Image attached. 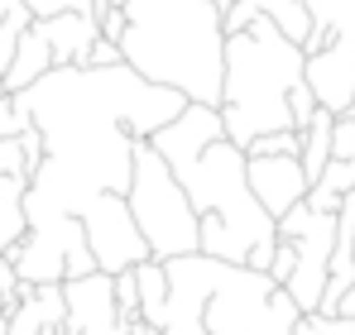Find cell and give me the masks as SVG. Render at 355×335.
Returning a JSON list of instances; mask_svg holds the SVG:
<instances>
[{"instance_id": "cell-1", "label": "cell", "mask_w": 355, "mask_h": 335, "mask_svg": "<svg viewBox=\"0 0 355 335\" xmlns=\"http://www.w3.org/2000/svg\"><path fill=\"white\" fill-rule=\"evenodd\" d=\"M44 139L24 192V225L82 216L96 197H125L135 144L182 115V96L120 67H53L15 96Z\"/></svg>"}, {"instance_id": "cell-2", "label": "cell", "mask_w": 355, "mask_h": 335, "mask_svg": "<svg viewBox=\"0 0 355 335\" xmlns=\"http://www.w3.org/2000/svg\"><path fill=\"white\" fill-rule=\"evenodd\" d=\"M125 15L120 57L154 87H168L192 106H221L226 29L211 0H111Z\"/></svg>"}, {"instance_id": "cell-3", "label": "cell", "mask_w": 355, "mask_h": 335, "mask_svg": "<svg viewBox=\"0 0 355 335\" xmlns=\"http://www.w3.org/2000/svg\"><path fill=\"white\" fill-rule=\"evenodd\" d=\"M302 82V48L288 44L264 15L226 34V53H221V129L236 149H250L264 134H284L293 129V91ZM297 134V129H293Z\"/></svg>"}, {"instance_id": "cell-4", "label": "cell", "mask_w": 355, "mask_h": 335, "mask_svg": "<svg viewBox=\"0 0 355 335\" xmlns=\"http://www.w3.org/2000/svg\"><path fill=\"white\" fill-rule=\"evenodd\" d=\"M173 177L182 182L187 206L197 216V254L269 273L279 235L245 182V149H236L231 139H216L197 163H187Z\"/></svg>"}, {"instance_id": "cell-5", "label": "cell", "mask_w": 355, "mask_h": 335, "mask_svg": "<svg viewBox=\"0 0 355 335\" xmlns=\"http://www.w3.org/2000/svg\"><path fill=\"white\" fill-rule=\"evenodd\" d=\"M125 206L135 216L139 239L149 244V259L168 264V259H182V254H197V216L187 206V192L173 177V168L149 149V139L135 144Z\"/></svg>"}, {"instance_id": "cell-6", "label": "cell", "mask_w": 355, "mask_h": 335, "mask_svg": "<svg viewBox=\"0 0 355 335\" xmlns=\"http://www.w3.org/2000/svg\"><path fill=\"white\" fill-rule=\"evenodd\" d=\"M5 259H10L15 278L24 282V287H62V282H72V278H92L96 273L87 235H82V221H72V216L29 225L24 239Z\"/></svg>"}, {"instance_id": "cell-7", "label": "cell", "mask_w": 355, "mask_h": 335, "mask_svg": "<svg viewBox=\"0 0 355 335\" xmlns=\"http://www.w3.org/2000/svg\"><path fill=\"white\" fill-rule=\"evenodd\" d=\"M274 235L288 239L297 254L293 278L284 282V292L293 297V307L302 316H312L322 307L327 292V269H331V244H336V216H317L307 206H293L284 221H274Z\"/></svg>"}, {"instance_id": "cell-8", "label": "cell", "mask_w": 355, "mask_h": 335, "mask_svg": "<svg viewBox=\"0 0 355 335\" xmlns=\"http://www.w3.org/2000/svg\"><path fill=\"white\" fill-rule=\"evenodd\" d=\"M82 235H87V249H92V264H96V273H106V278H120V273H130L135 264H144L149 259V244L139 239V230H135V216H130V206H125V197H96L82 216Z\"/></svg>"}, {"instance_id": "cell-9", "label": "cell", "mask_w": 355, "mask_h": 335, "mask_svg": "<svg viewBox=\"0 0 355 335\" xmlns=\"http://www.w3.org/2000/svg\"><path fill=\"white\" fill-rule=\"evenodd\" d=\"M164 273H168V302H164L159 335H207L202 331V311H207V297L216 287L221 264L202 259V254H182V259L164 264Z\"/></svg>"}, {"instance_id": "cell-10", "label": "cell", "mask_w": 355, "mask_h": 335, "mask_svg": "<svg viewBox=\"0 0 355 335\" xmlns=\"http://www.w3.org/2000/svg\"><path fill=\"white\" fill-rule=\"evenodd\" d=\"M216 139H226V129H221V115L211 111V106H182V115L178 120H168L154 139H149V149L164 159V163L173 168V172H182L187 163H197Z\"/></svg>"}, {"instance_id": "cell-11", "label": "cell", "mask_w": 355, "mask_h": 335, "mask_svg": "<svg viewBox=\"0 0 355 335\" xmlns=\"http://www.w3.org/2000/svg\"><path fill=\"white\" fill-rule=\"evenodd\" d=\"M245 182L269 221H284L293 206L307 201V177L297 159H245Z\"/></svg>"}, {"instance_id": "cell-12", "label": "cell", "mask_w": 355, "mask_h": 335, "mask_svg": "<svg viewBox=\"0 0 355 335\" xmlns=\"http://www.w3.org/2000/svg\"><path fill=\"white\" fill-rule=\"evenodd\" d=\"M29 29L44 39L53 67H82L87 53H92V44L101 39L92 15H44V19H29Z\"/></svg>"}, {"instance_id": "cell-13", "label": "cell", "mask_w": 355, "mask_h": 335, "mask_svg": "<svg viewBox=\"0 0 355 335\" xmlns=\"http://www.w3.org/2000/svg\"><path fill=\"white\" fill-rule=\"evenodd\" d=\"M331 125H336V115H331V111H312L307 129H302V154H297V168H302L307 187L322 177V168L331 163Z\"/></svg>"}, {"instance_id": "cell-14", "label": "cell", "mask_w": 355, "mask_h": 335, "mask_svg": "<svg viewBox=\"0 0 355 335\" xmlns=\"http://www.w3.org/2000/svg\"><path fill=\"white\" fill-rule=\"evenodd\" d=\"M130 273H135V292H139V321L159 331L164 302H168V273H164V264H159V259H144V264H135Z\"/></svg>"}, {"instance_id": "cell-15", "label": "cell", "mask_w": 355, "mask_h": 335, "mask_svg": "<svg viewBox=\"0 0 355 335\" xmlns=\"http://www.w3.org/2000/svg\"><path fill=\"white\" fill-rule=\"evenodd\" d=\"M24 192L29 182L24 177H0V259L24 239Z\"/></svg>"}, {"instance_id": "cell-16", "label": "cell", "mask_w": 355, "mask_h": 335, "mask_svg": "<svg viewBox=\"0 0 355 335\" xmlns=\"http://www.w3.org/2000/svg\"><path fill=\"white\" fill-rule=\"evenodd\" d=\"M29 19H34V15L19 5V10H15V15L0 24V96H5V67H10V57H15V44H19V34L29 29Z\"/></svg>"}, {"instance_id": "cell-17", "label": "cell", "mask_w": 355, "mask_h": 335, "mask_svg": "<svg viewBox=\"0 0 355 335\" xmlns=\"http://www.w3.org/2000/svg\"><path fill=\"white\" fill-rule=\"evenodd\" d=\"M331 159L336 163H355V120L351 115H336V125H331Z\"/></svg>"}, {"instance_id": "cell-18", "label": "cell", "mask_w": 355, "mask_h": 335, "mask_svg": "<svg viewBox=\"0 0 355 335\" xmlns=\"http://www.w3.org/2000/svg\"><path fill=\"white\" fill-rule=\"evenodd\" d=\"M24 10L34 19H44V15H92L96 0H24Z\"/></svg>"}, {"instance_id": "cell-19", "label": "cell", "mask_w": 355, "mask_h": 335, "mask_svg": "<svg viewBox=\"0 0 355 335\" xmlns=\"http://www.w3.org/2000/svg\"><path fill=\"white\" fill-rule=\"evenodd\" d=\"M29 129V115L15 96H0V139H19Z\"/></svg>"}, {"instance_id": "cell-20", "label": "cell", "mask_w": 355, "mask_h": 335, "mask_svg": "<svg viewBox=\"0 0 355 335\" xmlns=\"http://www.w3.org/2000/svg\"><path fill=\"white\" fill-rule=\"evenodd\" d=\"M0 177H24V182H29V168H24L19 139H0Z\"/></svg>"}, {"instance_id": "cell-21", "label": "cell", "mask_w": 355, "mask_h": 335, "mask_svg": "<svg viewBox=\"0 0 355 335\" xmlns=\"http://www.w3.org/2000/svg\"><path fill=\"white\" fill-rule=\"evenodd\" d=\"M293 264H297L293 244H288V239H279V244H274V259H269V278H274L279 287H284V282L293 278Z\"/></svg>"}, {"instance_id": "cell-22", "label": "cell", "mask_w": 355, "mask_h": 335, "mask_svg": "<svg viewBox=\"0 0 355 335\" xmlns=\"http://www.w3.org/2000/svg\"><path fill=\"white\" fill-rule=\"evenodd\" d=\"M19 149H24V168H29V177H34V168L44 163V139H39V129H34V125L19 134Z\"/></svg>"}, {"instance_id": "cell-23", "label": "cell", "mask_w": 355, "mask_h": 335, "mask_svg": "<svg viewBox=\"0 0 355 335\" xmlns=\"http://www.w3.org/2000/svg\"><path fill=\"white\" fill-rule=\"evenodd\" d=\"M120 62H125V57H120V48H116V44H106V39H96L82 67H120Z\"/></svg>"}, {"instance_id": "cell-24", "label": "cell", "mask_w": 355, "mask_h": 335, "mask_svg": "<svg viewBox=\"0 0 355 335\" xmlns=\"http://www.w3.org/2000/svg\"><path fill=\"white\" fill-rule=\"evenodd\" d=\"M0 297H5V311L19 302V278H15V269H10V259H0Z\"/></svg>"}, {"instance_id": "cell-25", "label": "cell", "mask_w": 355, "mask_h": 335, "mask_svg": "<svg viewBox=\"0 0 355 335\" xmlns=\"http://www.w3.org/2000/svg\"><path fill=\"white\" fill-rule=\"evenodd\" d=\"M312 321H317V335H355V321H346V316H317L312 311Z\"/></svg>"}, {"instance_id": "cell-26", "label": "cell", "mask_w": 355, "mask_h": 335, "mask_svg": "<svg viewBox=\"0 0 355 335\" xmlns=\"http://www.w3.org/2000/svg\"><path fill=\"white\" fill-rule=\"evenodd\" d=\"M336 316H346V321H355V282L346 287V297L336 302Z\"/></svg>"}, {"instance_id": "cell-27", "label": "cell", "mask_w": 355, "mask_h": 335, "mask_svg": "<svg viewBox=\"0 0 355 335\" xmlns=\"http://www.w3.org/2000/svg\"><path fill=\"white\" fill-rule=\"evenodd\" d=\"M19 5H24V0H0V24H5V19H10V15H15Z\"/></svg>"}, {"instance_id": "cell-28", "label": "cell", "mask_w": 355, "mask_h": 335, "mask_svg": "<svg viewBox=\"0 0 355 335\" xmlns=\"http://www.w3.org/2000/svg\"><path fill=\"white\" fill-rule=\"evenodd\" d=\"M130 335H159V331H154V326H144V321H135V326H130Z\"/></svg>"}, {"instance_id": "cell-29", "label": "cell", "mask_w": 355, "mask_h": 335, "mask_svg": "<svg viewBox=\"0 0 355 335\" xmlns=\"http://www.w3.org/2000/svg\"><path fill=\"white\" fill-rule=\"evenodd\" d=\"M5 316H10V311H5V297H0V321H5Z\"/></svg>"}, {"instance_id": "cell-30", "label": "cell", "mask_w": 355, "mask_h": 335, "mask_svg": "<svg viewBox=\"0 0 355 335\" xmlns=\"http://www.w3.org/2000/svg\"><path fill=\"white\" fill-rule=\"evenodd\" d=\"M346 115H351V120H355V101H351V111H346Z\"/></svg>"}, {"instance_id": "cell-31", "label": "cell", "mask_w": 355, "mask_h": 335, "mask_svg": "<svg viewBox=\"0 0 355 335\" xmlns=\"http://www.w3.org/2000/svg\"><path fill=\"white\" fill-rule=\"evenodd\" d=\"M346 201H355V192H351V197H346Z\"/></svg>"}, {"instance_id": "cell-32", "label": "cell", "mask_w": 355, "mask_h": 335, "mask_svg": "<svg viewBox=\"0 0 355 335\" xmlns=\"http://www.w3.org/2000/svg\"><path fill=\"white\" fill-rule=\"evenodd\" d=\"M351 259H355V249H351Z\"/></svg>"}]
</instances>
